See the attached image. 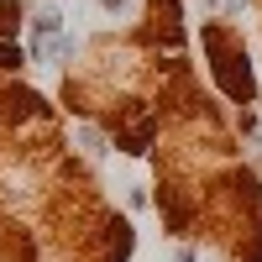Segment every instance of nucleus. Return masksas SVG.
I'll list each match as a JSON object with an SVG mask.
<instances>
[{
	"label": "nucleus",
	"instance_id": "nucleus-1",
	"mask_svg": "<svg viewBox=\"0 0 262 262\" xmlns=\"http://www.w3.org/2000/svg\"><path fill=\"white\" fill-rule=\"evenodd\" d=\"M100 6H105V11H121V6H131V0H100Z\"/></svg>",
	"mask_w": 262,
	"mask_h": 262
}]
</instances>
